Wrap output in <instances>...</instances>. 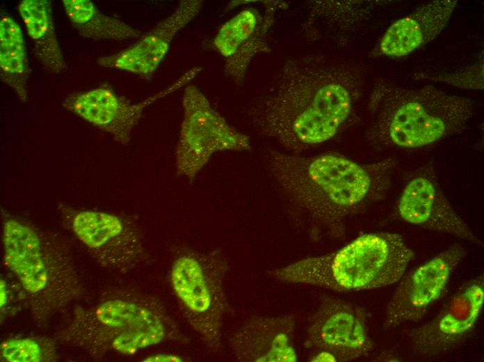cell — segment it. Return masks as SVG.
I'll return each instance as SVG.
<instances>
[{
	"label": "cell",
	"instance_id": "277c9868",
	"mask_svg": "<svg viewBox=\"0 0 484 362\" xmlns=\"http://www.w3.org/2000/svg\"><path fill=\"white\" fill-rule=\"evenodd\" d=\"M368 108L373 121L368 139L382 148H417L462 130L473 102L432 86L409 88L380 80L373 86Z\"/></svg>",
	"mask_w": 484,
	"mask_h": 362
},
{
	"label": "cell",
	"instance_id": "ffe728a7",
	"mask_svg": "<svg viewBox=\"0 0 484 362\" xmlns=\"http://www.w3.org/2000/svg\"><path fill=\"white\" fill-rule=\"evenodd\" d=\"M62 2L70 22L85 38L124 40L142 36L140 30L100 12L90 1L63 0Z\"/></svg>",
	"mask_w": 484,
	"mask_h": 362
},
{
	"label": "cell",
	"instance_id": "7402d4cb",
	"mask_svg": "<svg viewBox=\"0 0 484 362\" xmlns=\"http://www.w3.org/2000/svg\"><path fill=\"white\" fill-rule=\"evenodd\" d=\"M261 2L265 11L259 26L232 56L225 59V74L238 85L243 84L252 58L260 53L271 51L267 42L268 33L272 26L277 9L287 7V3L280 1Z\"/></svg>",
	"mask_w": 484,
	"mask_h": 362
},
{
	"label": "cell",
	"instance_id": "484cf974",
	"mask_svg": "<svg viewBox=\"0 0 484 362\" xmlns=\"http://www.w3.org/2000/svg\"><path fill=\"white\" fill-rule=\"evenodd\" d=\"M310 361H337L336 356L325 350H318V352L309 359Z\"/></svg>",
	"mask_w": 484,
	"mask_h": 362
},
{
	"label": "cell",
	"instance_id": "3957f363",
	"mask_svg": "<svg viewBox=\"0 0 484 362\" xmlns=\"http://www.w3.org/2000/svg\"><path fill=\"white\" fill-rule=\"evenodd\" d=\"M56 338L98 356L131 355L186 336L156 298L134 290L114 291L97 305L78 310Z\"/></svg>",
	"mask_w": 484,
	"mask_h": 362
},
{
	"label": "cell",
	"instance_id": "e0dca14e",
	"mask_svg": "<svg viewBox=\"0 0 484 362\" xmlns=\"http://www.w3.org/2000/svg\"><path fill=\"white\" fill-rule=\"evenodd\" d=\"M457 3L456 0L433 1L396 21L381 38L380 52L400 57L428 43L446 26Z\"/></svg>",
	"mask_w": 484,
	"mask_h": 362
},
{
	"label": "cell",
	"instance_id": "ac0fdd59",
	"mask_svg": "<svg viewBox=\"0 0 484 362\" xmlns=\"http://www.w3.org/2000/svg\"><path fill=\"white\" fill-rule=\"evenodd\" d=\"M18 10L34 45L35 56L54 73L65 70V63L54 29L51 3L48 0H24Z\"/></svg>",
	"mask_w": 484,
	"mask_h": 362
},
{
	"label": "cell",
	"instance_id": "5b68a950",
	"mask_svg": "<svg viewBox=\"0 0 484 362\" xmlns=\"http://www.w3.org/2000/svg\"><path fill=\"white\" fill-rule=\"evenodd\" d=\"M2 216L6 265L19 281L31 315L43 323L82 292L71 253L55 234L8 213Z\"/></svg>",
	"mask_w": 484,
	"mask_h": 362
},
{
	"label": "cell",
	"instance_id": "52a82bcc",
	"mask_svg": "<svg viewBox=\"0 0 484 362\" xmlns=\"http://www.w3.org/2000/svg\"><path fill=\"white\" fill-rule=\"evenodd\" d=\"M228 260L220 249L208 252L187 246L176 249L170 278L183 315L209 348L220 345L229 304L224 281Z\"/></svg>",
	"mask_w": 484,
	"mask_h": 362
},
{
	"label": "cell",
	"instance_id": "7a4b0ae2",
	"mask_svg": "<svg viewBox=\"0 0 484 362\" xmlns=\"http://www.w3.org/2000/svg\"><path fill=\"white\" fill-rule=\"evenodd\" d=\"M268 164L280 190L316 236L323 231L339 238L349 217L386 196L396 160L360 163L334 152L305 156L271 150Z\"/></svg>",
	"mask_w": 484,
	"mask_h": 362
},
{
	"label": "cell",
	"instance_id": "2e32d148",
	"mask_svg": "<svg viewBox=\"0 0 484 362\" xmlns=\"http://www.w3.org/2000/svg\"><path fill=\"white\" fill-rule=\"evenodd\" d=\"M294 315L250 318L230 337L234 358L241 362H295Z\"/></svg>",
	"mask_w": 484,
	"mask_h": 362
},
{
	"label": "cell",
	"instance_id": "8992f818",
	"mask_svg": "<svg viewBox=\"0 0 484 362\" xmlns=\"http://www.w3.org/2000/svg\"><path fill=\"white\" fill-rule=\"evenodd\" d=\"M414 253L392 233L363 235L340 249L271 270L275 279L340 292L383 288L398 281Z\"/></svg>",
	"mask_w": 484,
	"mask_h": 362
},
{
	"label": "cell",
	"instance_id": "ba28073f",
	"mask_svg": "<svg viewBox=\"0 0 484 362\" xmlns=\"http://www.w3.org/2000/svg\"><path fill=\"white\" fill-rule=\"evenodd\" d=\"M175 150L177 173L192 183L216 152L251 149L248 136L230 125L195 85L186 86Z\"/></svg>",
	"mask_w": 484,
	"mask_h": 362
},
{
	"label": "cell",
	"instance_id": "6da1fadb",
	"mask_svg": "<svg viewBox=\"0 0 484 362\" xmlns=\"http://www.w3.org/2000/svg\"><path fill=\"white\" fill-rule=\"evenodd\" d=\"M364 84L362 65L330 54L285 60L249 111L252 125L289 152L300 154L347 125Z\"/></svg>",
	"mask_w": 484,
	"mask_h": 362
},
{
	"label": "cell",
	"instance_id": "cb8c5ba5",
	"mask_svg": "<svg viewBox=\"0 0 484 362\" xmlns=\"http://www.w3.org/2000/svg\"><path fill=\"white\" fill-rule=\"evenodd\" d=\"M45 350L34 338L9 339L1 345V357L9 362H40L46 359Z\"/></svg>",
	"mask_w": 484,
	"mask_h": 362
},
{
	"label": "cell",
	"instance_id": "30bf717a",
	"mask_svg": "<svg viewBox=\"0 0 484 362\" xmlns=\"http://www.w3.org/2000/svg\"><path fill=\"white\" fill-rule=\"evenodd\" d=\"M202 70L200 66L190 68L164 89L137 103H132L118 95L109 86L104 85L71 94L63 105L92 126L108 133L118 143L126 144L145 108L188 85Z\"/></svg>",
	"mask_w": 484,
	"mask_h": 362
},
{
	"label": "cell",
	"instance_id": "603a6c76",
	"mask_svg": "<svg viewBox=\"0 0 484 362\" xmlns=\"http://www.w3.org/2000/svg\"><path fill=\"white\" fill-rule=\"evenodd\" d=\"M262 18L255 8L242 10L221 26L213 40V47L225 59L232 56L255 33Z\"/></svg>",
	"mask_w": 484,
	"mask_h": 362
},
{
	"label": "cell",
	"instance_id": "9a60e30c",
	"mask_svg": "<svg viewBox=\"0 0 484 362\" xmlns=\"http://www.w3.org/2000/svg\"><path fill=\"white\" fill-rule=\"evenodd\" d=\"M201 0H183L167 17L134 44L115 54L100 57L99 65L149 79L167 54L176 34L199 13Z\"/></svg>",
	"mask_w": 484,
	"mask_h": 362
},
{
	"label": "cell",
	"instance_id": "8fae6325",
	"mask_svg": "<svg viewBox=\"0 0 484 362\" xmlns=\"http://www.w3.org/2000/svg\"><path fill=\"white\" fill-rule=\"evenodd\" d=\"M304 345L328 351L341 362L367 356L375 347L364 308L332 296H323L310 317Z\"/></svg>",
	"mask_w": 484,
	"mask_h": 362
},
{
	"label": "cell",
	"instance_id": "d4e9b609",
	"mask_svg": "<svg viewBox=\"0 0 484 362\" xmlns=\"http://www.w3.org/2000/svg\"><path fill=\"white\" fill-rule=\"evenodd\" d=\"M183 359L178 356L175 355L174 354H156L155 355H152L145 359L143 360V361H155V362H159V361H182Z\"/></svg>",
	"mask_w": 484,
	"mask_h": 362
},
{
	"label": "cell",
	"instance_id": "83f0119b",
	"mask_svg": "<svg viewBox=\"0 0 484 362\" xmlns=\"http://www.w3.org/2000/svg\"><path fill=\"white\" fill-rule=\"evenodd\" d=\"M398 359H400L394 356H392V354H387V355L386 354H384V356H378L375 361H400Z\"/></svg>",
	"mask_w": 484,
	"mask_h": 362
},
{
	"label": "cell",
	"instance_id": "4fadbf2b",
	"mask_svg": "<svg viewBox=\"0 0 484 362\" xmlns=\"http://www.w3.org/2000/svg\"><path fill=\"white\" fill-rule=\"evenodd\" d=\"M465 255V248L455 244L410 272L387 304L384 329L421 320L443 297L453 271Z\"/></svg>",
	"mask_w": 484,
	"mask_h": 362
},
{
	"label": "cell",
	"instance_id": "5bb4252c",
	"mask_svg": "<svg viewBox=\"0 0 484 362\" xmlns=\"http://www.w3.org/2000/svg\"><path fill=\"white\" fill-rule=\"evenodd\" d=\"M396 211L411 225L481 244L442 192L430 166L415 172L407 182L396 203Z\"/></svg>",
	"mask_w": 484,
	"mask_h": 362
},
{
	"label": "cell",
	"instance_id": "4316f807",
	"mask_svg": "<svg viewBox=\"0 0 484 362\" xmlns=\"http://www.w3.org/2000/svg\"><path fill=\"white\" fill-rule=\"evenodd\" d=\"M0 284H1V285H0V289H1L0 305H1V308H2V307H3L7 303V301H8L7 293H8V292L6 290V285L5 281L3 280H1Z\"/></svg>",
	"mask_w": 484,
	"mask_h": 362
},
{
	"label": "cell",
	"instance_id": "7c38bea8",
	"mask_svg": "<svg viewBox=\"0 0 484 362\" xmlns=\"http://www.w3.org/2000/svg\"><path fill=\"white\" fill-rule=\"evenodd\" d=\"M483 304L482 273L462 283L433 320L408 331L414 352L433 358L457 347L475 329Z\"/></svg>",
	"mask_w": 484,
	"mask_h": 362
},
{
	"label": "cell",
	"instance_id": "d6986e66",
	"mask_svg": "<svg viewBox=\"0 0 484 362\" xmlns=\"http://www.w3.org/2000/svg\"><path fill=\"white\" fill-rule=\"evenodd\" d=\"M368 1H312L302 31L308 40L325 39L328 34L349 33L369 12Z\"/></svg>",
	"mask_w": 484,
	"mask_h": 362
},
{
	"label": "cell",
	"instance_id": "9c48e42d",
	"mask_svg": "<svg viewBox=\"0 0 484 362\" xmlns=\"http://www.w3.org/2000/svg\"><path fill=\"white\" fill-rule=\"evenodd\" d=\"M58 210L66 227L103 267L127 272L145 258L142 233L132 217L64 204Z\"/></svg>",
	"mask_w": 484,
	"mask_h": 362
},
{
	"label": "cell",
	"instance_id": "44dd1931",
	"mask_svg": "<svg viewBox=\"0 0 484 362\" xmlns=\"http://www.w3.org/2000/svg\"><path fill=\"white\" fill-rule=\"evenodd\" d=\"M29 65L26 45L19 24L10 16L0 19L1 79L10 86L22 102L27 100Z\"/></svg>",
	"mask_w": 484,
	"mask_h": 362
}]
</instances>
